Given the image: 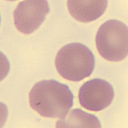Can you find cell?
Here are the masks:
<instances>
[{"mask_svg": "<svg viewBox=\"0 0 128 128\" xmlns=\"http://www.w3.org/2000/svg\"><path fill=\"white\" fill-rule=\"evenodd\" d=\"M32 108L40 116L62 118L74 104V95L68 86L55 80L36 82L29 93Z\"/></svg>", "mask_w": 128, "mask_h": 128, "instance_id": "obj_1", "label": "cell"}, {"mask_svg": "<svg viewBox=\"0 0 128 128\" xmlns=\"http://www.w3.org/2000/svg\"><path fill=\"white\" fill-rule=\"evenodd\" d=\"M58 72L65 79L80 82L92 74L95 58L90 49L83 44L72 43L63 46L55 59Z\"/></svg>", "mask_w": 128, "mask_h": 128, "instance_id": "obj_2", "label": "cell"}, {"mask_svg": "<svg viewBox=\"0 0 128 128\" xmlns=\"http://www.w3.org/2000/svg\"><path fill=\"white\" fill-rule=\"evenodd\" d=\"M128 26L120 20H107L97 32V49L101 56L108 61L119 62L126 58L128 54Z\"/></svg>", "mask_w": 128, "mask_h": 128, "instance_id": "obj_3", "label": "cell"}, {"mask_svg": "<svg viewBox=\"0 0 128 128\" xmlns=\"http://www.w3.org/2000/svg\"><path fill=\"white\" fill-rule=\"evenodd\" d=\"M50 11L47 1L20 2L14 12V24L20 32L32 34L40 28Z\"/></svg>", "mask_w": 128, "mask_h": 128, "instance_id": "obj_4", "label": "cell"}, {"mask_svg": "<svg viewBox=\"0 0 128 128\" xmlns=\"http://www.w3.org/2000/svg\"><path fill=\"white\" fill-rule=\"evenodd\" d=\"M114 96L112 86L102 79H94L86 82L79 92L80 105L87 110L98 112L111 104Z\"/></svg>", "mask_w": 128, "mask_h": 128, "instance_id": "obj_5", "label": "cell"}, {"mask_svg": "<svg viewBox=\"0 0 128 128\" xmlns=\"http://www.w3.org/2000/svg\"><path fill=\"white\" fill-rule=\"evenodd\" d=\"M108 4V1H68L67 7L75 20L82 22H90L104 13Z\"/></svg>", "mask_w": 128, "mask_h": 128, "instance_id": "obj_6", "label": "cell"}, {"mask_svg": "<svg viewBox=\"0 0 128 128\" xmlns=\"http://www.w3.org/2000/svg\"><path fill=\"white\" fill-rule=\"evenodd\" d=\"M56 128H102V125L94 115L74 109L57 121Z\"/></svg>", "mask_w": 128, "mask_h": 128, "instance_id": "obj_7", "label": "cell"}, {"mask_svg": "<svg viewBox=\"0 0 128 128\" xmlns=\"http://www.w3.org/2000/svg\"><path fill=\"white\" fill-rule=\"evenodd\" d=\"M10 69V63L7 57L0 51V82L4 80L9 74Z\"/></svg>", "mask_w": 128, "mask_h": 128, "instance_id": "obj_8", "label": "cell"}, {"mask_svg": "<svg viewBox=\"0 0 128 128\" xmlns=\"http://www.w3.org/2000/svg\"><path fill=\"white\" fill-rule=\"evenodd\" d=\"M8 109L6 105L0 102V128H2L7 121Z\"/></svg>", "mask_w": 128, "mask_h": 128, "instance_id": "obj_9", "label": "cell"}, {"mask_svg": "<svg viewBox=\"0 0 128 128\" xmlns=\"http://www.w3.org/2000/svg\"><path fill=\"white\" fill-rule=\"evenodd\" d=\"M0 24H1V16H0Z\"/></svg>", "mask_w": 128, "mask_h": 128, "instance_id": "obj_10", "label": "cell"}]
</instances>
